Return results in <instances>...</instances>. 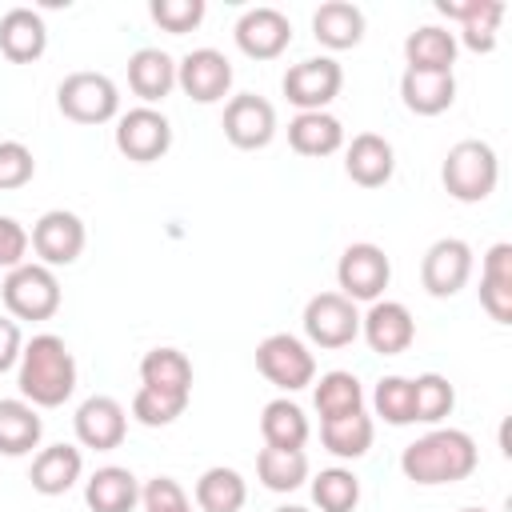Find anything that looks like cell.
<instances>
[{
    "label": "cell",
    "mask_w": 512,
    "mask_h": 512,
    "mask_svg": "<svg viewBox=\"0 0 512 512\" xmlns=\"http://www.w3.org/2000/svg\"><path fill=\"white\" fill-rule=\"evenodd\" d=\"M148 16H152L164 32L184 36V32H192V28L204 20V0H152V4H148Z\"/></svg>",
    "instance_id": "39"
},
{
    "label": "cell",
    "mask_w": 512,
    "mask_h": 512,
    "mask_svg": "<svg viewBox=\"0 0 512 512\" xmlns=\"http://www.w3.org/2000/svg\"><path fill=\"white\" fill-rule=\"evenodd\" d=\"M0 300L12 320H52L60 308V280L48 264L24 260L0 284Z\"/></svg>",
    "instance_id": "4"
},
{
    "label": "cell",
    "mask_w": 512,
    "mask_h": 512,
    "mask_svg": "<svg viewBox=\"0 0 512 512\" xmlns=\"http://www.w3.org/2000/svg\"><path fill=\"white\" fill-rule=\"evenodd\" d=\"M272 512H308V508H300V504H280V508H272Z\"/></svg>",
    "instance_id": "45"
},
{
    "label": "cell",
    "mask_w": 512,
    "mask_h": 512,
    "mask_svg": "<svg viewBox=\"0 0 512 512\" xmlns=\"http://www.w3.org/2000/svg\"><path fill=\"white\" fill-rule=\"evenodd\" d=\"M468 276H472V248H468V240L440 236V240L428 244L424 260H420V284H424L428 296L448 300V296H456L468 284Z\"/></svg>",
    "instance_id": "12"
},
{
    "label": "cell",
    "mask_w": 512,
    "mask_h": 512,
    "mask_svg": "<svg viewBox=\"0 0 512 512\" xmlns=\"http://www.w3.org/2000/svg\"><path fill=\"white\" fill-rule=\"evenodd\" d=\"M280 88H284L288 104H296L300 112H328V104L344 88V68L332 56H308L284 72Z\"/></svg>",
    "instance_id": "8"
},
{
    "label": "cell",
    "mask_w": 512,
    "mask_h": 512,
    "mask_svg": "<svg viewBox=\"0 0 512 512\" xmlns=\"http://www.w3.org/2000/svg\"><path fill=\"white\" fill-rule=\"evenodd\" d=\"M476 464H480V452L464 428H432L400 452V472L424 488L468 480Z\"/></svg>",
    "instance_id": "2"
},
{
    "label": "cell",
    "mask_w": 512,
    "mask_h": 512,
    "mask_svg": "<svg viewBox=\"0 0 512 512\" xmlns=\"http://www.w3.org/2000/svg\"><path fill=\"white\" fill-rule=\"evenodd\" d=\"M188 408V396H168V392H156V388H136L132 396V416L144 424V428H168L172 420H180Z\"/></svg>",
    "instance_id": "38"
},
{
    "label": "cell",
    "mask_w": 512,
    "mask_h": 512,
    "mask_svg": "<svg viewBox=\"0 0 512 512\" xmlns=\"http://www.w3.org/2000/svg\"><path fill=\"white\" fill-rule=\"evenodd\" d=\"M44 48H48V24L36 8L16 4L0 16V52L12 64H32L44 56Z\"/></svg>",
    "instance_id": "20"
},
{
    "label": "cell",
    "mask_w": 512,
    "mask_h": 512,
    "mask_svg": "<svg viewBox=\"0 0 512 512\" xmlns=\"http://www.w3.org/2000/svg\"><path fill=\"white\" fill-rule=\"evenodd\" d=\"M28 240H32V252L40 256V264H48V268H68V264L80 260V252H84V244H88V232H84V220H80L76 212H68V208H48V212L32 224Z\"/></svg>",
    "instance_id": "10"
},
{
    "label": "cell",
    "mask_w": 512,
    "mask_h": 512,
    "mask_svg": "<svg viewBox=\"0 0 512 512\" xmlns=\"http://www.w3.org/2000/svg\"><path fill=\"white\" fill-rule=\"evenodd\" d=\"M436 12L460 20V40L472 52H492L504 20V0H436Z\"/></svg>",
    "instance_id": "18"
},
{
    "label": "cell",
    "mask_w": 512,
    "mask_h": 512,
    "mask_svg": "<svg viewBox=\"0 0 512 512\" xmlns=\"http://www.w3.org/2000/svg\"><path fill=\"white\" fill-rule=\"evenodd\" d=\"M20 352H24L20 324H16L12 316H0V372L16 368V364H20Z\"/></svg>",
    "instance_id": "44"
},
{
    "label": "cell",
    "mask_w": 512,
    "mask_h": 512,
    "mask_svg": "<svg viewBox=\"0 0 512 512\" xmlns=\"http://www.w3.org/2000/svg\"><path fill=\"white\" fill-rule=\"evenodd\" d=\"M372 436H376V424H372V416L364 408L348 412V416L320 420V444L340 460H360L372 448Z\"/></svg>",
    "instance_id": "31"
},
{
    "label": "cell",
    "mask_w": 512,
    "mask_h": 512,
    "mask_svg": "<svg viewBox=\"0 0 512 512\" xmlns=\"http://www.w3.org/2000/svg\"><path fill=\"white\" fill-rule=\"evenodd\" d=\"M36 176V156L20 140H0V192L24 188Z\"/></svg>",
    "instance_id": "40"
},
{
    "label": "cell",
    "mask_w": 512,
    "mask_h": 512,
    "mask_svg": "<svg viewBox=\"0 0 512 512\" xmlns=\"http://www.w3.org/2000/svg\"><path fill=\"white\" fill-rule=\"evenodd\" d=\"M480 304L496 324H512V284L480 276Z\"/></svg>",
    "instance_id": "43"
},
{
    "label": "cell",
    "mask_w": 512,
    "mask_h": 512,
    "mask_svg": "<svg viewBox=\"0 0 512 512\" xmlns=\"http://www.w3.org/2000/svg\"><path fill=\"white\" fill-rule=\"evenodd\" d=\"M256 368L280 392H300L316 380V356L292 332H272L256 344Z\"/></svg>",
    "instance_id": "6"
},
{
    "label": "cell",
    "mask_w": 512,
    "mask_h": 512,
    "mask_svg": "<svg viewBox=\"0 0 512 512\" xmlns=\"http://www.w3.org/2000/svg\"><path fill=\"white\" fill-rule=\"evenodd\" d=\"M112 140H116L120 156H128L136 164H152L172 148V124L160 108L140 104V108H128V112L116 116Z\"/></svg>",
    "instance_id": "9"
},
{
    "label": "cell",
    "mask_w": 512,
    "mask_h": 512,
    "mask_svg": "<svg viewBox=\"0 0 512 512\" xmlns=\"http://www.w3.org/2000/svg\"><path fill=\"white\" fill-rule=\"evenodd\" d=\"M140 384L168 396H192V360L180 348H152L140 360Z\"/></svg>",
    "instance_id": "29"
},
{
    "label": "cell",
    "mask_w": 512,
    "mask_h": 512,
    "mask_svg": "<svg viewBox=\"0 0 512 512\" xmlns=\"http://www.w3.org/2000/svg\"><path fill=\"white\" fill-rule=\"evenodd\" d=\"M16 384L32 408H60L76 392V356L68 352L64 336L56 332L32 336L20 352Z\"/></svg>",
    "instance_id": "1"
},
{
    "label": "cell",
    "mask_w": 512,
    "mask_h": 512,
    "mask_svg": "<svg viewBox=\"0 0 512 512\" xmlns=\"http://www.w3.org/2000/svg\"><path fill=\"white\" fill-rule=\"evenodd\" d=\"M304 336L316 348H348L360 336V312L340 292H316L304 304Z\"/></svg>",
    "instance_id": "11"
},
{
    "label": "cell",
    "mask_w": 512,
    "mask_h": 512,
    "mask_svg": "<svg viewBox=\"0 0 512 512\" xmlns=\"http://www.w3.org/2000/svg\"><path fill=\"white\" fill-rule=\"evenodd\" d=\"M80 472H84V456L76 444H48L36 452L28 480L40 496H64L80 480Z\"/></svg>",
    "instance_id": "23"
},
{
    "label": "cell",
    "mask_w": 512,
    "mask_h": 512,
    "mask_svg": "<svg viewBox=\"0 0 512 512\" xmlns=\"http://www.w3.org/2000/svg\"><path fill=\"white\" fill-rule=\"evenodd\" d=\"M224 136L232 148L240 152H256L268 148L276 136V108L256 96V92H240L224 104Z\"/></svg>",
    "instance_id": "14"
},
{
    "label": "cell",
    "mask_w": 512,
    "mask_h": 512,
    "mask_svg": "<svg viewBox=\"0 0 512 512\" xmlns=\"http://www.w3.org/2000/svg\"><path fill=\"white\" fill-rule=\"evenodd\" d=\"M32 240H28V228L16 220V216H0V268H20L24 256H28Z\"/></svg>",
    "instance_id": "42"
},
{
    "label": "cell",
    "mask_w": 512,
    "mask_h": 512,
    "mask_svg": "<svg viewBox=\"0 0 512 512\" xmlns=\"http://www.w3.org/2000/svg\"><path fill=\"white\" fill-rule=\"evenodd\" d=\"M84 504L92 512H132L140 504V480L120 464H104L84 480Z\"/></svg>",
    "instance_id": "24"
},
{
    "label": "cell",
    "mask_w": 512,
    "mask_h": 512,
    "mask_svg": "<svg viewBox=\"0 0 512 512\" xmlns=\"http://www.w3.org/2000/svg\"><path fill=\"white\" fill-rule=\"evenodd\" d=\"M312 36L332 52L356 48L364 40V12L352 0H328L312 12Z\"/></svg>",
    "instance_id": "25"
},
{
    "label": "cell",
    "mask_w": 512,
    "mask_h": 512,
    "mask_svg": "<svg viewBox=\"0 0 512 512\" xmlns=\"http://www.w3.org/2000/svg\"><path fill=\"white\" fill-rule=\"evenodd\" d=\"M56 108L76 124H108L120 116V88L112 84V76L80 68V72H68L60 80Z\"/></svg>",
    "instance_id": "5"
},
{
    "label": "cell",
    "mask_w": 512,
    "mask_h": 512,
    "mask_svg": "<svg viewBox=\"0 0 512 512\" xmlns=\"http://www.w3.org/2000/svg\"><path fill=\"white\" fill-rule=\"evenodd\" d=\"M176 88L196 104H216L232 88V60L220 48H192L176 60Z\"/></svg>",
    "instance_id": "13"
},
{
    "label": "cell",
    "mask_w": 512,
    "mask_h": 512,
    "mask_svg": "<svg viewBox=\"0 0 512 512\" xmlns=\"http://www.w3.org/2000/svg\"><path fill=\"white\" fill-rule=\"evenodd\" d=\"M140 508L144 512H192V500L172 476H152L148 484H140Z\"/></svg>",
    "instance_id": "41"
},
{
    "label": "cell",
    "mask_w": 512,
    "mask_h": 512,
    "mask_svg": "<svg viewBox=\"0 0 512 512\" xmlns=\"http://www.w3.org/2000/svg\"><path fill=\"white\" fill-rule=\"evenodd\" d=\"M256 476L268 492H296L308 480V456L304 448H260L256 456Z\"/></svg>",
    "instance_id": "34"
},
{
    "label": "cell",
    "mask_w": 512,
    "mask_h": 512,
    "mask_svg": "<svg viewBox=\"0 0 512 512\" xmlns=\"http://www.w3.org/2000/svg\"><path fill=\"white\" fill-rule=\"evenodd\" d=\"M460 512H484V508H460Z\"/></svg>",
    "instance_id": "46"
},
{
    "label": "cell",
    "mask_w": 512,
    "mask_h": 512,
    "mask_svg": "<svg viewBox=\"0 0 512 512\" xmlns=\"http://www.w3.org/2000/svg\"><path fill=\"white\" fill-rule=\"evenodd\" d=\"M388 280H392V260H388V252H384L380 244H372V240L348 244V248L340 252V260H336L340 296H348L352 304H356V300H364V304L380 300L384 288H388Z\"/></svg>",
    "instance_id": "7"
},
{
    "label": "cell",
    "mask_w": 512,
    "mask_h": 512,
    "mask_svg": "<svg viewBox=\"0 0 512 512\" xmlns=\"http://www.w3.org/2000/svg\"><path fill=\"white\" fill-rule=\"evenodd\" d=\"M372 408L384 424H416V408H412V380L408 376H380L376 392H372Z\"/></svg>",
    "instance_id": "37"
},
{
    "label": "cell",
    "mask_w": 512,
    "mask_h": 512,
    "mask_svg": "<svg viewBox=\"0 0 512 512\" xmlns=\"http://www.w3.org/2000/svg\"><path fill=\"white\" fill-rule=\"evenodd\" d=\"M344 172L360 188H384L396 172V148L380 132H356L344 148Z\"/></svg>",
    "instance_id": "19"
},
{
    "label": "cell",
    "mask_w": 512,
    "mask_h": 512,
    "mask_svg": "<svg viewBox=\"0 0 512 512\" xmlns=\"http://www.w3.org/2000/svg\"><path fill=\"white\" fill-rule=\"evenodd\" d=\"M412 408L420 424H440L456 408V388L440 372H424L412 380Z\"/></svg>",
    "instance_id": "36"
},
{
    "label": "cell",
    "mask_w": 512,
    "mask_h": 512,
    "mask_svg": "<svg viewBox=\"0 0 512 512\" xmlns=\"http://www.w3.org/2000/svg\"><path fill=\"white\" fill-rule=\"evenodd\" d=\"M400 100L416 116H440L456 104V76L452 72H420L404 68L400 76Z\"/></svg>",
    "instance_id": "21"
},
{
    "label": "cell",
    "mask_w": 512,
    "mask_h": 512,
    "mask_svg": "<svg viewBox=\"0 0 512 512\" xmlns=\"http://www.w3.org/2000/svg\"><path fill=\"white\" fill-rule=\"evenodd\" d=\"M72 428H76V440H80L84 448L112 452V448H120L124 436H128V412H124V404H120L116 396L96 392V396H88V400L76 408Z\"/></svg>",
    "instance_id": "16"
},
{
    "label": "cell",
    "mask_w": 512,
    "mask_h": 512,
    "mask_svg": "<svg viewBox=\"0 0 512 512\" xmlns=\"http://www.w3.org/2000/svg\"><path fill=\"white\" fill-rule=\"evenodd\" d=\"M232 36H236V48L244 56H252V60H276L292 44V20L280 8H272V4H256V8H248L236 20Z\"/></svg>",
    "instance_id": "15"
},
{
    "label": "cell",
    "mask_w": 512,
    "mask_h": 512,
    "mask_svg": "<svg viewBox=\"0 0 512 512\" xmlns=\"http://www.w3.org/2000/svg\"><path fill=\"white\" fill-rule=\"evenodd\" d=\"M44 436L40 412L24 396L0 400V456H28Z\"/></svg>",
    "instance_id": "27"
},
{
    "label": "cell",
    "mask_w": 512,
    "mask_h": 512,
    "mask_svg": "<svg viewBox=\"0 0 512 512\" xmlns=\"http://www.w3.org/2000/svg\"><path fill=\"white\" fill-rule=\"evenodd\" d=\"M360 336L368 340L372 352L400 356L416 340V320H412L408 304H400V300H372L368 312L360 316Z\"/></svg>",
    "instance_id": "17"
},
{
    "label": "cell",
    "mask_w": 512,
    "mask_h": 512,
    "mask_svg": "<svg viewBox=\"0 0 512 512\" xmlns=\"http://www.w3.org/2000/svg\"><path fill=\"white\" fill-rule=\"evenodd\" d=\"M244 500H248V484L236 468L212 464L200 472V480H196V508L200 512H240Z\"/></svg>",
    "instance_id": "32"
},
{
    "label": "cell",
    "mask_w": 512,
    "mask_h": 512,
    "mask_svg": "<svg viewBox=\"0 0 512 512\" xmlns=\"http://www.w3.org/2000/svg\"><path fill=\"white\" fill-rule=\"evenodd\" d=\"M444 192L460 204H480L496 192L500 180V160L488 140H456L440 164Z\"/></svg>",
    "instance_id": "3"
},
{
    "label": "cell",
    "mask_w": 512,
    "mask_h": 512,
    "mask_svg": "<svg viewBox=\"0 0 512 512\" xmlns=\"http://www.w3.org/2000/svg\"><path fill=\"white\" fill-rule=\"evenodd\" d=\"M312 404H316L320 420L360 412V408H364V384H360L356 372L332 368V372H324V376L316 380V388H312Z\"/></svg>",
    "instance_id": "33"
},
{
    "label": "cell",
    "mask_w": 512,
    "mask_h": 512,
    "mask_svg": "<svg viewBox=\"0 0 512 512\" xmlns=\"http://www.w3.org/2000/svg\"><path fill=\"white\" fill-rule=\"evenodd\" d=\"M288 144L300 156H332L344 148V124L332 112H296L288 120Z\"/></svg>",
    "instance_id": "26"
},
{
    "label": "cell",
    "mask_w": 512,
    "mask_h": 512,
    "mask_svg": "<svg viewBox=\"0 0 512 512\" xmlns=\"http://www.w3.org/2000/svg\"><path fill=\"white\" fill-rule=\"evenodd\" d=\"M456 52H460L456 32H448L440 24H420L404 40V60H408V68H420V72H452Z\"/></svg>",
    "instance_id": "28"
},
{
    "label": "cell",
    "mask_w": 512,
    "mask_h": 512,
    "mask_svg": "<svg viewBox=\"0 0 512 512\" xmlns=\"http://www.w3.org/2000/svg\"><path fill=\"white\" fill-rule=\"evenodd\" d=\"M308 432H312L308 428V416H304V408L296 400L276 396V400L264 404V412H260V436H264L268 448H304L308 444Z\"/></svg>",
    "instance_id": "30"
},
{
    "label": "cell",
    "mask_w": 512,
    "mask_h": 512,
    "mask_svg": "<svg viewBox=\"0 0 512 512\" xmlns=\"http://www.w3.org/2000/svg\"><path fill=\"white\" fill-rule=\"evenodd\" d=\"M312 500L320 512H352L360 504V480L352 468H320L312 476Z\"/></svg>",
    "instance_id": "35"
},
{
    "label": "cell",
    "mask_w": 512,
    "mask_h": 512,
    "mask_svg": "<svg viewBox=\"0 0 512 512\" xmlns=\"http://www.w3.org/2000/svg\"><path fill=\"white\" fill-rule=\"evenodd\" d=\"M128 88L152 108L176 88V60L164 48H136L128 56Z\"/></svg>",
    "instance_id": "22"
}]
</instances>
